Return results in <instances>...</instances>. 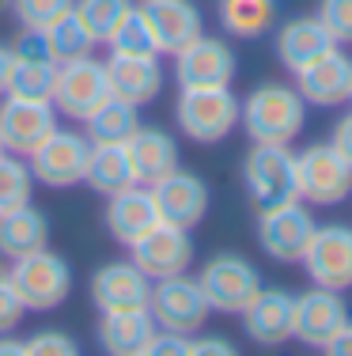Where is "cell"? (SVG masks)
Segmentation results:
<instances>
[{"mask_svg":"<svg viewBox=\"0 0 352 356\" xmlns=\"http://www.w3.org/2000/svg\"><path fill=\"white\" fill-rule=\"evenodd\" d=\"M27 356H76L80 345L76 337H69L65 330H38V334L23 337Z\"/></svg>","mask_w":352,"mask_h":356,"instance_id":"obj_37","label":"cell"},{"mask_svg":"<svg viewBox=\"0 0 352 356\" xmlns=\"http://www.w3.org/2000/svg\"><path fill=\"white\" fill-rule=\"evenodd\" d=\"M8 277H12L23 307L38 311V315L57 311L72 296V266H69V258L57 254V250H49V247L27 254V258L8 261Z\"/></svg>","mask_w":352,"mask_h":356,"instance_id":"obj_4","label":"cell"},{"mask_svg":"<svg viewBox=\"0 0 352 356\" xmlns=\"http://www.w3.org/2000/svg\"><path fill=\"white\" fill-rule=\"evenodd\" d=\"M216 19L228 38L258 42L276 27V0H216Z\"/></svg>","mask_w":352,"mask_h":356,"instance_id":"obj_29","label":"cell"},{"mask_svg":"<svg viewBox=\"0 0 352 356\" xmlns=\"http://www.w3.org/2000/svg\"><path fill=\"white\" fill-rule=\"evenodd\" d=\"M87 296L91 307L103 311H129V307H148L152 296V281L137 269L133 258H114L106 266H99L87 281Z\"/></svg>","mask_w":352,"mask_h":356,"instance_id":"obj_18","label":"cell"},{"mask_svg":"<svg viewBox=\"0 0 352 356\" xmlns=\"http://www.w3.org/2000/svg\"><path fill=\"white\" fill-rule=\"evenodd\" d=\"M140 15L152 27L159 57H174L197 35H205V15L194 0H140Z\"/></svg>","mask_w":352,"mask_h":356,"instance_id":"obj_19","label":"cell"},{"mask_svg":"<svg viewBox=\"0 0 352 356\" xmlns=\"http://www.w3.org/2000/svg\"><path fill=\"white\" fill-rule=\"evenodd\" d=\"M110 99V76H106V61L95 54L72 57V61L57 65V83H53V110L69 122H83L99 106Z\"/></svg>","mask_w":352,"mask_h":356,"instance_id":"obj_7","label":"cell"},{"mask_svg":"<svg viewBox=\"0 0 352 356\" xmlns=\"http://www.w3.org/2000/svg\"><path fill=\"white\" fill-rule=\"evenodd\" d=\"M76 0H12V15L19 19V27L46 31L49 23H57L65 12H72Z\"/></svg>","mask_w":352,"mask_h":356,"instance_id":"obj_35","label":"cell"},{"mask_svg":"<svg viewBox=\"0 0 352 356\" xmlns=\"http://www.w3.org/2000/svg\"><path fill=\"white\" fill-rule=\"evenodd\" d=\"M31 197H35V175H31L27 159L4 152L0 156V213L31 205Z\"/></svg>","mask_w":352,"mask_h":356,"instance_id":"obj_32","label":"cell"},{"mask_svg":"<svg viewBox=\"0 0 352 356\" xmlns=\"http://www.w3.org/2000/svg\"><path fill=\"white\" fill-rule=\"evenodd\" d=\"M46 42H49V49H53L57 61H72V57H83V54H91V49L99 46V42L91 38V31L80 23L76 12H65L57 23H49Z\"/></svg>","mask_w":352,"mask_h":356,"instance_id":"obj_31","label":"cell"},{"mask_svg":"<svg viewBox=\"0 0 352 356\" xmlns=\"http://www.w3.org/2000/svg\"><path fill=\"white\" fill-rule=\"evenodd\" d=\"M239 349L228 341V337H220V334H197L190 337V345H186V356H235Z\"/></svg>","mask_w":352,"mask_h":356,"instance_id":"obj_39","label":"cell"},{"mask_svg":"<svg viewBox=\"0 0 352 356\" xmlns=\"http://www.w3.org/2000/svg\"><path fill=\"white\" fill-rule=\"evenodd\" d=\"M12 46V69H8V88L4 95L15 99H53L57 83V57L46 42V31L23 27L19 38L8 42Z\"/></svg>","mask_w":352,"mask_h":356,"instance_id":"obj_11","label":"cell"},{"mask_svg":"<svg viewBox=\"0 0 352 356\" xmlns=\"http://www.w3.org/2000/svg\"><path fill=\"white\" fill-rule=\"evenodd\" d=\"M83 137L91 144H129V137L140 129V106L125 103V99H106L91 118H83Z\"/></svg>","mask_w":352,"mask_h":356,"instance_id":"obj_30","label":"cell"},{"mask_svg":"<svg viewBox=\"0 0 352 356\" xmlns=\"http://www.w3.org/2000/svg\"><path fill=\"white\" fill-rule=\"evenodd\" d=\"M125 148H129L133 171H137L140 186H152L178 167V140L167 129H159V125H140Z\"/></svg>","mask_w":352,"mask_h":356,"instance_id":"obj_26","label":"cell"},{"mask_svg":"<svg viewBox=\"0 0 352 356\" xmlns=\"http://www.w3.org/2000/svg\"><path fill=\"white\" fill-rule=\"evenodd\" d=\"M0 156H4V140H0Z\"/></svg>","mask_w":352,"mask_h":356,"instance_id":"obj_46","label":"cell"},{"mask_svg":"<svg viewBox=\"0 0 352 356\" xmlns=\"http://www.w3.org/2000/svg\"><path fill=\"white\" fill-rule=\"evenodd\" d=\"M156 318L148 307H129V311H103L99 318V349L106 356H144L148 341L156 337Z\"/></svg>","mask_w":352,"mask_h":356,"instance_id":"obj_25","label":"cell"},{"mask_svg":"<svg viewBox=\"0 0 352 356\" xmlns=\"http://www.w3.org/2000/svg\"><path fill=\"white\" fill-rule=\"evenodd\" d=\"M152 197H156L159 220L174 227H186V232H194L201 220L208 216V205H212L208 182L194 171H182V167H174L167 178L152 182Z\"/></svg>","mask_w":352,"mask_h":356,"instance_id":"obj_17","label":"cell"},{"mask_svg":"<svg viewBox=\"0 0 352 356\" xmlns=\"http://www.w3.org/2000/svg\"><path fill=\"white\" fill-rule=\"evenodd\" d=\"M349 103H352V91H349Z\"/></svg>","mask_w":352,"mask_h":356,"instance_id":"obj_47","label":"cell"},{"mask_svg":"<svg viewBox=\"0 0 352 356\" xmlns=\"http://www.w3.org/2000/svg\"><path fill=\"white\" fill-rule=\"evenodd\" d=\"M106 235L117 243V247L129 250L140 235H148L159 224V209L152 197V186H129V190L106 197V213H103Z\"/></svg>","mask_w":352,"mask_h":356,"instance_id":"obj_23","label":"cell"},{"mask_svg":"<svg viewBox=\"0 0 352 356\" xmlns=\"http://www.w3.org/2000/svg\"><path fill=\"white\" fill-rule=\"evenodd\" d=\"M197 284L216 315H239L258 292H262V269L235 250H220L197 269Z\"/></svg>","mask_w":352,"mask_h":356,"instance_id":"obj_6","label":"cell"},{"mask_svg":"<svg viewBox=\"0 0 352 356\" xmlns=\"http://www.w3.org/2000/svg\"><path fill=\"white\" fill-rule=\"evenodd\" d=\"M106 76H110V95L133 106H148L152 99H159L167 80L159 54H110Z\"/></svg>","mask_w":352,"mask_h":356,"instance_id":"obj_22","label":"cell"},{"mask_svg":"<svg viewBox=\"0 0 352 356\" xmlns=\"http://www.w3.org/2000/svg\"><path fill=\"white\" fill-rule=\"evenodd\" d=\"M42 247H49V216L35 201L0 213V258L4 261L27 258Z\"/></svg>","mask_w":352,"mask_h":356,"instance_id":"obj_27","label":"cell"},{"mask_svg":"<svg viewBox=\"0 0 352 356\" xmlns=\"http://www.w3.org/2000/svg\"><path fill=\"white\" fill-rule=\"evenodd\" d=\"M57 125H61V114L53 110L49 99L0 95V140H4V152H12V156L27 159Z\"/></svg>","mask_w":352,"mask_h":356,"instance_id":"obj_14","label":"cell"},{"mask_svg":"<svg viewBox=\"0 0 352 356\" xmlns=\"http://www.w3.org/2000/svg\"><path fill=\"white\" fill-rule=\"evenodd\" d=\"M239 125L246 129L250 144H288L303 133L307 125V99L296 91V83H258L242 99Z\"/></svg>","mask_w":352,"mask_h":356,"instance_id":"obj_1","label":"cell"},{"mask_svg":"<svg viewBox=\"0 0 352 356\" xmlns=\"http://www.w3.org/2000/svg\"><path fill=\"white\" fill-rule=\"evenodd\" d=\"M322 353H330V356H352V318L337 330V337H333Z\"/></svg>","mask_w":352,"mask_h":356,"instance_id":"obj_42","label":"cell"},{"mask_svg":"<svg viewBox=\"0 0 352 356\" xmlns=\"http://www.w3.org/2000/svg\"><path fill=\"white\" fill-rule=\"evenodd\" d=\"M129 258L137 261V269L148 281H163V277L190 273V266L197 258V247H194V235L186 227H174V224L159 220L152 232L140 235L129 247Z\"/></svg>","mask_w":352,"mask_h":356,"instance_id":"obj_13","label":"cell"},{"mask_svg":"<svg viewBox=\"0 0 352 356\" xmlns=\"http://www.w3.org/2000/svg\"><path fill=\"white\" fill-rule=\"evenodd\" d=\"M296 76V91L307 99V106H345L352 91V57L341 46L322 54L318 61L303 65Z\"/></svg>","mask_w":352,"mask_h":356,"instance_id":"obj_21","label":"cell"},{"mask_svg":"<svg viewBox=\"0 0 352 356\" xmlns=\"http://www.w3.org/2000/svg\"><path fill=\"white\" fill-rule=\"evenodd\" d=\"M23 315H27V307H23L12 277H8V261L0 258V334H15V326L23 322Z\"/></svg>","mask_w":352,"mask_h":356,"instance_id":"obj_38","label":"cell"},{"mask_svg":"<svg viewBox=\"0 0 352 356\" xmlns=\"http://www.w3.org/2000/svg\"><path fill=\"white\" fill-rule=\"evenodd\" d=\"M133 8V0H76L72 12L80 15V23L91 31V38L103 46L110 38V31L125 19V12Z\"/></svg>","mask_w":352,"mask_h":356,"instance_id":"obj_33","label":"cell"},{"mask_svg":"<svg viewBox=\"0 0 352 356\" xmlns=\"http://www.w3.org/2000/svg\"><path fill=\"white\" fill-rule=\"evenodd\" d=\"M242 99L228 88H178L174 125L194 144H220L239 129Z\"/></svg>","mask_w":352,"mask_h":356,"instance_id":"obj_2","label":"cell"},{"mask_svg":"<svg viewBox=\"0 0 352 356\" xmlns=\"http://www.w3.org/2000/svg\"><path fill=\"white\" fill-rule=\"evenodd\" d=\"M239 72V57L220 35H197L186 49L174 54L178 88H228Z\"/></svg>","mask_w":352,"mask_h":356,"instance_id":"obj_15","label":"cell"},{"mask_svg":"<svg viewBox=\"0 0 352 356\" xmlns=\"http://www.w3.org/2000/svg\"><path fill=\"white\" fill-rule=\"evenodd\" d=\"M299 266H303L311 284L349 292L352 288V224H341V220L318 224Z\"/></svg>","mask_w":352,"mask_h":356,"instance_id":"obj_12","label":"cell"},{"mask_svg":"<svg viewBox=\"0 0 352 356\" xmlns=\"http://www.w3.org/2000/svg\"><path fill=\"white\" fill-rule=\"evenodd\" d=\"M186 345H190V337L171 334V330H156V337L148 341L144 356H186Z\"/></svg>","mask_w":352,"mask_h":356,"instance_id":"obj_40","label":"cell"},{"mask_svg":"<svg viewBox=\"0 0 352 356\" xmlns=\"http://www.w3.org/2000/svg\"><path fill=\"white\" fill-rule=\"evenodd\" d=\"M0 8H12V0H0Z\"/></svg>","mask_w":352,"mask_h":356,"instance_id":"obj_45","label":"cell"},{"mask_svg":"<svg viewBox=\"0 0 352 356\" xmlns=\"http://www.w3.org/2000/svg\"><path fill=\"white\" fill-rule=\"evenodd\" d=\"M103 46H110V54H159L152 27L144 23V15H140L137 4L125 12V19L110 31V38H106Z\"/></svg>","mask_w":352,"mask_h":356,"instance_id":"obj_34","label":"cell"},{"mask_svg":"<svg viewBox=\"0 0 352 356\" xmlns=\"http://www.w3.org/2000/svg\"><path fill=\"white\" fill-rule=\"evenodd\" d=\"M242 186L258 213L296 201V152L288 144H250V152L242 156Z\"/></svg>","mask_w":352,"mask_h":356,"instance_id":"obj_3","label":"cell"},{"mask_svg":"<svg viewBox=\"0 0 352 356\" xmlns=\"http://www.w3.org/2000/svg\"><path fill=\"white\" fill-rule=\"evenodd\" d=\"M148 311H152L159 330H171V334H182V337H194L197 330H205L208 315H212V307H208L197 277H190V273L152 281Z\"/></svg>","mask_w":352,"mask_h":356,"instance_id":"obj_9","label":"cell"},{"mask_svg":"<svg viewBox=\"0 0 352 356\" xmlns=\"http://www.w3.org/2000/svg\"><path fill=\"white\" fill-rule=\"evenodd\" d=\"M0 356H27V345L15 334H0Z\"/></svg>","mask_w":352,"mask_h":356,"instance_id":"obj_43","label":"cell"},{"mask_svg":"<svg viewBox=\"0 0 352 356\" xmlns=\"http://www.w3.org/2000/svg\"><path fill=\"white\" fill-rule=\"evenodd\" d=\"M8 69H12V46L0 42V95H4V88H8Z\"/></svg>","mask_w":352,"mask_h":356,"instance_id":"obj_44","label":"cell"},{"mask_svg":"<svg viewBox=\"0 0 352 356\" xmlns=\"http://www.w3.org/2000/svg\"><path fill=\"white\" fill-rule=\"evenodd\" d=\"M349 322V303L345 292L333 288H307L296 296V315H292V341L322 353L337 337V330Z\"/></svg>","mask_w":352,"mask_h":356,"instance_id":"obj_16","label":"cell"},{"mask_svg":"<svg viewBox=\"0 0 352 356\" xmlns=\"http://www.w3.org/2000/svg\"><path fill=\"white\" fill-rule=\"evenodd\" d=\"M87 156H91V140L83 137L80 129H61V125H57V129L27 156V167H31V175H35V186H46V190H72V186H83Z\"/></svg>","mask_w":352,"mask_h":356,"instance_id":"obj_8","label":"cell"},{"mask_svg":"<svg viewBox=\"0 0 352 356\" xmlns=\"http://www.w3.org/2000/svg\"><path fill=\"white\" fill-rule=\"evenodd\" d=\"M315 15L337 46H352V0H318Z\"/></svg>","mask_w":352,"mask_h":356,"instance_id":"obj_36","label":"cell"},{"mask_svg":"<svg viewBox=\"0 0 352 356\" xmlns=\"http://www.w3.org/2000/svg\"><path fill=\"white\" fill-rule=\"evenodd\" d=\"M333 46H337V42L330 38V31L322 27V19H318L315 12L311 15H296V19H284L280 27H276V35H273V54L288 72H299L303 65H311L322 54H330Z\"/></svg>","mask_w":352,"mask_h":356,"instance_id":"obj_24","label":"cell"},{"mask_svg":"<svg viewBox=\"0 0 352 356\" xmlns=\"http://www.w3.org/2000/svg\"><path fill=\"white\" fill-rule=\"evenodd\" d=\"M83 186L99 197H114V193L137 186V171L125 144H91L87 171H83Z\"/></svg>","mask_w":352,"mask_h":356,"instance_id":"obj_28","label":"cell"},{"mask_svg":"<svg viewBox=\"0 0 352 356\" xmlns=\"http://www.w3.org/2000/svg\"><path fill=\"white\" fill-rule=\"evenodd\" d=\"M292 315H296V296L284 288H265L239 311L242 334L262 349H280L292 341Z\"/></svg>","mask_w":352,"mask_h":356,"instance_id":"obj_20","label":"cell"},{"mask_svg":"<svg viewBox=\"0 0 352 356\" xmlns=\"http://www.w3.org/2000/svg\"><path fill=\"white\" fill-rule=\"evenodd\" d=\"M330 144L341 152V156L349 159V167H352V110L349 114H341L337 122H333V129H330Z\"/></svg>","mask_w":352,"mask_h":356,"instance_id":"obj_41","label":"cell"},{"mask_svg":"<svg viewBox=\"0 0 352 356\" xmlns=\"http://www.w3.org/2000/svg\"><path fill=\"white\" fill-rule=\"evenodd\" d=\"M318 220L311 213L307 201H288V205H276L258 213V247H262L265 258L280 261V266H299L307 243H311Z\"/></svg>","mask_w":352,"mask_h":356,"instance_id":"obj_10","label":"cell"},{"mask_svg":"<svg viewBox=\"0 0 352 356\" xmlns=\"http://www.w3.org/2000/svg\"><path fill=\"white\" fill-rule=\"evenodd\" d=\"M296 182L299 201H307L311 209H333L352 197V167L330 140L296 152Z\"/></svg>","mask_w":352,"mask_h":356,"instance_id":"obj_5","label":"cell"}]
</instances>
